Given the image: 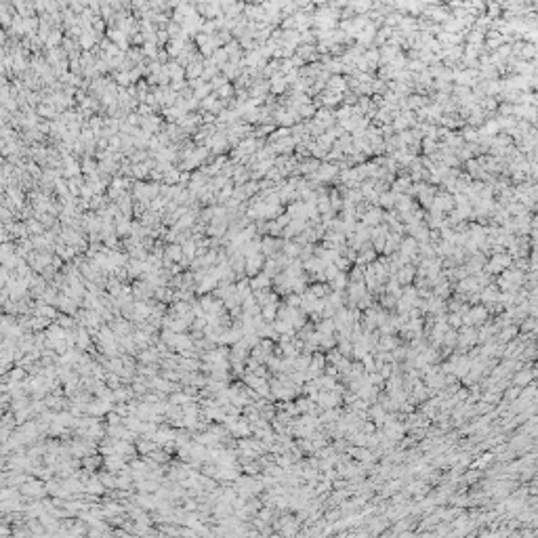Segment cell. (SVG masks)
<instances>
[{"label":"cell","mask_w":538,"mask_h":538,"mask_svg":"<svg viewBox=\"0 0 538 538\" xmlns=\"http://www.w3.org/2000/svg\"><path fill=\"white\" fill-rule=\"evenodd\" d=\"M337 15H339L337 11L324 9V11H320L318 15H316V17H318L316 22H318V25H320V27H332L334 23H337Z\"/></svg>","instance_id":"cell-1"},{"label":"cell","mask_w":538,"mask_h":538,"mask_svg":"<svg viewBox=\"0 0 538 538\" xmlns=\"http://www.w3.org/2000/svg\"><path fill=\"white\" fill-rule=\"evenodd\" d=\"M370 6H372V2H370V0H353V2H351V9L358 11V13L370 11Z\"/></svg>","instance_id":"cell-2"},{"label":"cell","mask_w":538,"mask_h":538,"mask_svg":"<svg viewBox=\"0 0 538 538\" xmlns=\"http://www.w3.org/2000/svg\"><path fill=\"white\" fill-rule=\"evenodd\" d=\"M313 2H316V4H324L326 0H313Z\"/></svg>","instance_id":"cell-3"}]
</instances>
